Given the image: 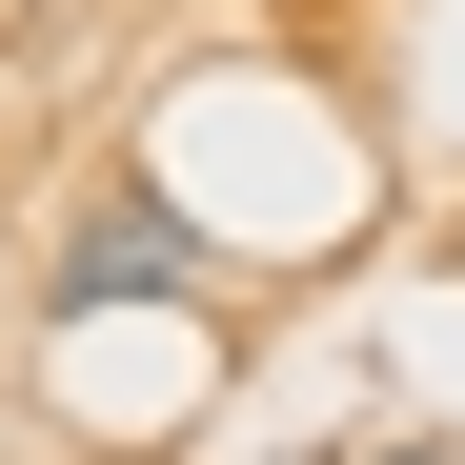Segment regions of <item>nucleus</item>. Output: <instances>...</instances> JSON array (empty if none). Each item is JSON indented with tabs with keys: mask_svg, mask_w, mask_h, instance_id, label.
<instances>
[{
	"mask_svg": "<svg viewBox=\"0 0 465 465\" xmlns=\"http://www.w3.org/2000/svg\"><path fill=\"white\" fill-rule=\"evenodd\" d=\"M61 303H203L183 203H163V183H102V203H82V243H61Z\"/></svg>",
	"mask_w": 465,
	"mask_h": 465,
	"instance_id": "nucleus-1",
	"label": "nucleus"
},
{
	"mask_svg": "<svg viewBox=\"0 0 465 465\" xmlns=\"http://www.w3.org/2000/svg\"><path fill=\"white\" fill-rule=\"evenodd\" d=\"M364 465H465V445H364Z\"/></svg>",
	"mask_w": 465,
	"mask_h": 465,
	"instance_id": "nucleus-2",
	"label": "nucleus"
}]
</instances>
